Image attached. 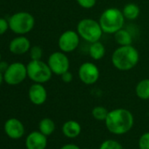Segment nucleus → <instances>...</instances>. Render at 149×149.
<instances>
[{
  "label": "nucleus",
  "instance_id": "nucleus-1",
  "mask_svg": "<svg viewBox=\"0 0 149 149\" xmlns=\"http://www.w3.org/2000/svg\"><path fill=\"white\" fill-rule=\"evenodd\" d=\"M106 129L114 135H123L132 130L134 125L133 113L126 108H115L109 111L105 120Z\"/></svg>",
  "mask_w": 149,
  "mask_h": 149
},
{
  "label": "nucleus",
  "instance_id": "nucleus-2",
  "mask_svg": "<svg viewBox=\"0 0 149 149\" xmlns=\"http://www.w3.org/2000/svg\"><path fill=\"white\" fill-rule=\"evenodd\" d=\"M139 60V52L133 45L119 46L112 55V63L113 66L122 72L130 71L138 65Z\"/></svg>",
  "mask_w": 149,
  "mask_h": 149
},
{
  "label": "nucleus",
  "instance_id": "nucleus-3",
  "mask_svg": "<svg viewBox=\"0 0 149 149\" xmlns=\"http://www.w3.org/2000/svg\"><path fill=\"white\" fill-rule=\"evenodd\" d=\"M125 19L122 10L115 7H111L102 12L98 22L104 33L114 34L123 28Z\"/></svg>",
  "mask_w": 149,
  "mask_h": 149
},
{
  "label": "nucleus",
  "instance_id": "nucleus-4",
  "mask_svg": "<svg viewBox=\"0 0 149 149\" xmlns=\"http://www.w3.org/2000/svg\"><path fill=\"white\" fill-rule=\"evenodd\" d=\"M76 31L80 38L90 44L100 41L104 33L99 22L92 18L80 20L76 26Z\"/></svg>",
  "mask_w": 149,
  "mask_h": 149
},
{
  "label": "nucleus",
  "instance_id": "nucleus-5",
  "mask_svg": "<svg viewBox=\"0 0 149 149\" xmlns=\"http://www.w3.org/2000/svg\"><path fill=\"white\" fill-rule=\"evenodd\" d=\"M27 77L34 83L44 84L52 78V71L47 63L42 60H31L26 65Z\"/></svg>",
  "mask_w": 149,
  "mask_h": 149
},
{
  "label": "nucleus",
  "instance_id": "nucleus-6",
  "mask_svg": "<svg viewBox=\"0 0 149 149\" xmlns=\"http://www.w3.org/2000/svg\"><path fill=\"white\" fill-rule=\"evenodd\" d=\"M9 28L17 34H25L31 31L34 26L35 20L32 14L20 11L13 14L9 21Z\"/></svg>",
  "mask_w": 149,
  "mask_h": 149
},
{
  "label": "nucleus",
  "instance_id": "nucleus-7",
  "mask_svg": "<svg viewBox=\"0 0 149 149\" xmlns=\"http://www.w3.org/2000/svg\"><path fill=\"white\" fill-rule=\"evenodd\" d=\"M26 77V66L20 62H15L9 65L4 72V80L10 86H16L22 83Z\"/></svg>",
  "mask_w": 149,
  "mask_h": 149
},
{
  "label": "nucleus",
  "instance_id": "nucleus-8",
  "mask_svg": "<svg viewBox=\"0 0 149 149\" xmlns=\"http://www.w3.org/2000/svg\"><path fill=\"white\" fill-rule=\"evenodd\" d=\"M47 65H49L52 72L59 76L69 71L70 67L69 58H68L66 53L62 52H53L48 58Z\"/></svg>",
  "mask_w": 149,
  "mask_h": 149
},
{
  "label": "nucleus",
  "instance_id": "nucleus-9",
  "mask_svg": "<svg viewBox=\"0 0 149 149\" xmlns=\"http://www.w3.org/2000/svg\"><path fill=\"white\" fill-rule=\"evenodd\" d=\"M80 44V36L77 31L68 30L61 34L58 39V46L61 52L68 53L76 51Z\"/></svg>",
  "mask_w": 149,
  "mask_h": 149
},
{
  "label": "nucleus",
  "instance_id": "nucleus-10",
  "mask_svg": "<svg viewBox=\"0 0 149 149\" xmlns=\"http://www.w3.org/2000/svg\"><path fill=\"white\" fill-rule=\"evenodd\" d=\"M78 77L83 84L87 86L94 85L99 79L100 71L94 63L84 62L78 69Z\"/></svg>",
  "mask_w": 149,
  "mask_h": 149
},
{
  "label": "nucleus",
  "instance_id": "nucleus-11",
  "mask_svg": "<svg viewBox=\"0 0 149 149\" xmlns=\"http://www.w3.org/2000/svg\"><path fill=\"white\" fill-rule=\"evenodd\" d=\"M4 129L6 135L11 140L21 139L25 134V127L23 123L16 118L7 120L4 123Z\"/></svg>",
  "mask_w": 149,
  "mask_h": 149
},
{
  "label": "nucleus",
  "instance_id": "nucleus-12",
  "mask_svg": "<svg viewBox=\"0 0 149 149\" xmlns=\"http://www.w3.org/2000/svg\"><path fill=\"white\" fill-rule=\"evenodd\" d=\"M28 97L30 101L35 106L43 105L47 99V92L42 84L34 83L28 91Z\"/></svg>",
  "mask_w": 149,
  "mask_h": 149
},
{
  "label": "nucleus",
  "instance_id": "nucleus-13",
  "mask_svg": "<svg viewBox=\"0 0 149 149\" xmlns=\"http://www.w3.org/2000/svg\"><path fill=\"white\" fill-rule=\"evenodd\" d=\"M47 147V137L40 131H33L25 138L26 149H46Z\"/></svg>",
  "mask_w": 149,
  "mask_h": 149
},
{
  "label": "nucleus",
  "instance_id": "nucleus-14",
  "mask_svg": "<svg viewBox=\"0 0 149 149\" xmlns=\"http://www.w3.org/2000/svg\"><path fill=\"white\" fill-rule=\"evenodd\" d=\"M10 51L17 55L24 54L26 52L30 51L31 49V44L27 38L25 37H18L12 39L9 45Z\"/></svg>",
  "mask_w": 149,
  "mask_h": 149
},
{
  "label": "nucleus",
  "instance_id": "nucleus-15",
  "mask_svg": "<svg viewBox=\"0 0 149 149\" xmlns=\"http://www.w3.org/2000/svg\"><path fill=\"white\" fill-rule=\"evenodd\" d=\"M61 132L63 135L68 139H76L82 133V127L80 123L74 120H67L61 127Z\"/></svg>",
  "mask_w": 149,
  "mask_h": 149
},
{
  "label": "nucleus",
  "instance_id": "nucleus-16",
  "mask_svg": "<svg viewBox=\"0 0 149 149\" xmlns=\"http://www.w3.org/2000/svg\"><path fill=\"white\" fill-rule=\"evenodd\" d=\"M114 38L119 46L132 45L133 40L132 33L128 30H126L124 28L120 29L116 33H114Z\"/></svg>",
  "mask_w": 149,
  "mask_h": 149
},
{
  "label": "nucleus",
  "instance_id": "nucleus-17",
  "mask_svg": "<svg viewBox=\"0 0 149 149\" xmlns=\"http://www.w3.org/2000/svg\"><path fill=\"white\" fill-rule=\"evenodd\" d=\"M105 52H106L105 47L100 41L91 43L89 47V54L90 58L94 60L102 59L105 57Z\"/></svg>",
  "mask_w": 149,
  "mask_h": 149
},
{
  "label": "nucleus",
  "instance_id": "nucleus-18",
  "mask_svg": "<svg viewBox=\"0 0 149 149\" xmlns=\"http://www.w3.org/2000/svg\"><path fill=\"white\" fill-rule=\"evenodd\" d=\"M122 12L126 19L134 20L140 16L141 9L138 4L133 3H129L124 6Z\"/></svg>",
  "mask_w": 149,
  "mask_h": 149
},
{
  "label": "nucleus",
  "instance_id": "nucleus-19",
  "mask_svg": "<svg viewBox=\"0 0 149 149\" xmlns=\"http://www.w3.org/2000/svg\"><path fill=\"white\" fill-rule=\"evenodd\" d=\"M135 93L139 99L142 100H149V79H141L135 87Z\"/></svg>",
  "mask_w": 149,
  "mask_h": 149
},
{
  "label": "nucleus",
  "instance_id": "nucleus-20",
  "mask_svg": "<svg viewBox=\"0 0 149 149\" xmlns=\"http://www.w3.org/2000/svg\"><path fill=\"white\" fill-rule=\"evenodd\" d=\"M39 131L44 135L50 136L55 131V123L50 118H44L39 123Z\"/></svg>",
  "mask_w": 149,
  "mask_h": 149
},
{
  "label": "nucleus",
  "instance_id": "nucleus-21",
  "mask_svg": "<svg viewBox=\"0 0 149 149\" xmlns=\"http://www.w3.org/2000/svg\"><path fill=\"white\" fill-rule=\"evenodd\" d=\"M108 113H109V111L103 106H97L91 111L92 117L96 120H98V121H105Z\"/></svg>",
  "mask_w": 149,
  "mask_h": 149
},
{
  "label": "nucleus",
  "instance_id": "nucleus-22",
  "mask_svg": "<svg viewBox=\"0 0 149 149\" xmlns=\"http://www.w3.org/2000/svg\"><path fill=\"white\" fill-rule=\"evenodd\" d=\"M98 149H124V148L118 141L113 139H108L104 141L100 144Z\"/></svg>",
  "mask_w": 149,
  "mask_h": 149
},
{
  "label": "nucleus",
  "instance_id": "nucleus-23",
  "mask_svg": "<svg viewBox=\"0 0 149 149\" xmlns=\"http://www.w3.org/2000/svg\"><path fill=\"white\" fill-rule=\"evenodd\" d=\"M139 149H149V132H146L141 135L138 141Z\"/></svg>",
  "mask_w": 149,
  "mask_h": 149
},
{
  "label": "nucleus",
  "instance_id": "nucleus-24",
  "mask_svg": "<svg viewBox=\"0 0 149 149\" xmlns=\"http://www.w3.org/2000/svg\"><path fill=\"white\" fill-rule=\"evenodd\" d=\"M42 49L40 46H32L30 49V56L32 60H41L42 58Z\"/></svg>",
  "mask_w": 149,
  "mask_h": 149
},
{
  "label": "nucleus",
  "instance_id": "nucleus-25",
  "mask_svg": "<svg viewBox=\"0 0 149 149\" xmlns=\"http://www.w3.org/2000/svg\"><path fill=\"white\" fill-rule=\"evenodd\" d=\"M76 2L83 9H91L96 5L97 0H76Z\"/></svg>",
  "mask_w": 149,
  "mask_h": 149
},
{
  "label": "nucleus",
  "instance_id": "nucleus-26",
  "mask_svg": "<svg viewBox=\"0 0 149 149\" xmlns=\"http://www.w3.org/2000/svg\"><path fill=\"white\" fill-rule=\"evenodd\" d=\"M61 79L64 83L68 84V83L72 82V80H73V74L69 71H68V72H64L62 75H61Z\"/></svg>",
  "mask_w": 149,
  "mask_h": 149
},
{
  "label": "nucleus",
  "instance_id": "nucleus-27",
  "mask_svg": "<svg viewBox=\"0 0 149 149\" xmlns=\"http://www.w3.org/2000/svg\"><path fill=\"white\" fill-rule=\"evenodd\" d=\"M8 28H9V23L5 19L0 17V35H3L7 31Z\"/></svg>",
  "mask_w": 149,
  "mask_h": 149
},
{
  "label": "nucleus",
  "instance_id": "nucleus-28",
  "mask_svg": "<svg viewBox=\"0 0 149 149\" xmlns=\"http://www.w3.org/2000/svg\"><path fill=\"white\" fill-rule=\"evenodd\" d=\"M60 149H82L79 146L73 144V143H68V144H65L62 147H61Z\"/></svg>",
  "mask_w": 149,
  "mask_h": 149
},
{
  "label": "nucleus",
  "instance_id": "nucleus-29",
  "mask_svg": "<svg viewBox=\"0 0 149 149\" xmlns=\"http://www.w3.org/2000/svg\"><path fill=\"white\" fill-rule=\"evenodd\" d=\"M3 80H4V73H3V72H1V70H0V85L2 84Z\"/></svg>",
  "mask_w": 149,
  "mask_h": 149
},
{
  "label": "nucleus",
  "instance_id": "nucleus-30",
  "mask_svg": "<svg viewBox=\"0 0 149 149\" xmlns=\"http://www.w3.org/2000/svg\"><path fill=\"white\" fill-rule=\"evenodd\" d=\"M0 61H1V54H0Z\"/></svg>",
  "mask_w": 149,
  "mask_h": 149
}]
</instances>
